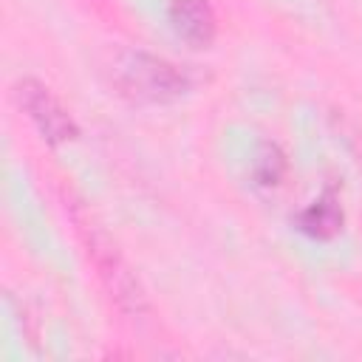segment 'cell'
Here are the masks:
<instances>
[{
  "mask_svg": "<svg viewBox=\"0 0 362 362\" xmlns=\"http://www.w3.org/2000/svg\"><path fill=\"white\" fill-rule=\"evenodd\" d=\"M116 82L127 96L139 102H153V105L175 102L189 90L187 71L147 51L122 54L116 62Z\"/></svg>",
  "mask_w": 362,
  "mask_h": 362,
  "instance_id": "obj_1",
  "label": "cell"
},
{
  "mask_svg": "<svg viewBox=\"0 0 362 362\" xmlns=\"http://www.w3.org/2000/svg\"><path fill=\"white\" fill-rule=\"evenodd\" d=\"M79 232L85 238L88 255L93 257V266H96L99 277L105 280L110 297L119 303L122 311L139 317L144 311V291H141L139 280L133 277L130 266L122 260V255L116 252V246H110V240L90 221H79Z\"/></svg>",
  "mask_w": 362,
  "mask_h": 362,
  "instance_id": "obj_2",
  "label": "cell"
},
{
  "mask_svg": "<svg viewBox=\"0 0 362 362\" xmlns=\"http://www.w3.org/2000/svg\"><path fill=\"white\" fill-rule=\"evenodd\" d=\"M14 90H17L20 107L28 113V119L34 122V127L40 130V136L48 144H65L79 136V127L71 119V113L59 105V99L42 82L23 79V82H17Z\"/></svg>",
  "mask_w": 362,
  "mask_h": 362,
  "instance_id": "obj_3",
  "label": "cell"
},
{
  "mask_svg": "<svg viewBox=\"0 0 362 362\" xmlns=\"http://www.w3.org/2000/svg\"><path fill=\"white\" fill-rule=\"evenodd\" d=\"M167 17H170L173 31L192 48L212 45L218 34V20L206 0H170Z\"/></svg>",
  "mask_w": 362,
  "mask_h": 362,
  "instance_id": "obj_4",
  "label": "cell"
},
{
  "mask_svg": "<svg viewBox=\"0 0 362 362\" xmlns=\"http://www.w3.org/2000/svg\"><path fill=\"white\" fill-rule=\"evenodd\" d=\"M300 229L314 238V240H331L339 229H342V209L337 204L334 195H325L320 201H314L311 206H305L297 218Z\"/></svg>",
  "mask_w": 362,
  "mask_h": 362,
  "instance_id": "obj_5",
  "label": "cell"
},
{
  "mask_svg": "<svg viewBox=\"0 0 362 362\" xmlns=\"http://www.w3.org/2000/svg\"><path fill=\"white\" fill-rule=\"evenodd\" d=\"M252 175L260 187H277L286 175V156L274 144H263L252 161Z\"/></svg>",
  "mask_w": 362,
  "mask_h": 362,
  "instance_id": "obj_6",
  "label": "cell"
}]
</instances>
